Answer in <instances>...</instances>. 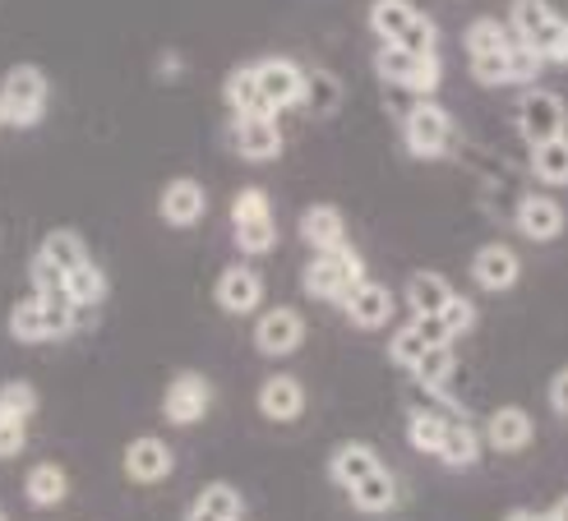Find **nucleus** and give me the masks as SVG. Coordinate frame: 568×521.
<instances>
[{
  "mask_svg": "<svg viewBox=\"0 0 568 521\" xmlns=\"http://www.w3.org/2000/svg\"><path fill=\"white\" fill-rule=\"evenodd\" d=\"M365 23H371V33L384 47L416 51V55H439V28H435V19H425L412 0H371Z\"/></svg>",
  "mask_w": 568,
  "mask_h": 521,
  "instance_id": "f257e3e1",
  "label": "nucleus"
},
{
  "mask_svg": "<svg viewBox=\"0 0 568 521\" xmlns=\"http://www.w3.org/2000/svg\"><path fill=\"white\" fill-rule=\"evenodd\" d=\"M79 333V305L65 296H23L10 309V337L23 346H42V341H65Z\"/></svg>",
  "mask_w": 568,
  "mask_h": 521,
  "instance_id": "f03ea898",
  "label": "nucleus"
},
{
  "mask_svg": "<svg viewBox=\"0 0 568 521\" xmlns=\"http://www.w3.org/2000/svg\"><path fill=\"white\" fill-rule=\"evenodd\" d=\"M508 33L527 42L541 61L568 65V19L550 0H514V6H508Z\"/></svg>",
  "mask_w": 568,
  "mask_h": 521,
  "instance_id": "7ed1b4c3",
  "label": "nucleus"
},
{
  "mask_svg": "<svg viewBox=\"0 0 568 521\" xmlns=\"http://www.w3.org/2000/svg\"><path fill=\"white\" fill-rule=\"evenodd\" d=\"M365 282V258L361 249L343 245V249H328V254H315L301 273V286L310 300H324V305H337L343 309V300L356 292V286Z\"/></svg>",
  "mask_w": 568,
  "mask_h": 521,
  "instance_id": "20e7f679",
  "label": "nucleus"
},
{
  "mask_svg": "<svg viewBox=\"0 0 568 521\" xmlns=\"http://www.w3.org/2000/svg\"><path fill=\"white\" fill-rule=\"evenodd\" d=\"M47 98H51V83H47V74L38 65H14L6 79H0V102H6V121L14 130L42 125Z\"/></svg>",
  "mask_w": 568,
  "mask_h": 521,
  "instance_id": "39448f33",
  "label": "nucleus"
},
{
  "mask_svg": "<svg viewBox=\"0 0 568 521\" xmlns=\"http://www.w3.org/2000/svg\"><path fill=\"white\" fill-rule=\"evenodd\" d=\"M375 70L384 83H397L416 98H435L444 83V61L439 55H416V51H397V47H379Z\"/></svg>",
  "mask_w": 568,
  "mask_h": 521,
  "instance_id": "423d86ee",
  "label": "nucleus"
},
{
  "mask_svg": "<svg viewBox=\"0 0 568 521\" xmlns=\"http://www.w3.org/2000/svg\"><path fill=\"white\" fill-rule=\"evenodd\" d=\"M403 139H407L412 157L435 162V157L448 153V143H453V115L435 98H416V106L403 115Z\"/></svg>",
  "mask_w": 568,
  "mask_h": 521,
  "instance_id": "0eeeda50",
  "label": "nucleus"
},
{
  "mask_svg": "<svg viewBox=\"0 0 568 521\" xmlns=\"http://www.w3.org/2000/svg\"><path fill=\"white\" fill-rule=\"evenodd\" d=\"M518 130L531 149H541L550 139H564L568 134V106L559 93H546V89H531L523 93L518 102Z\"/></svg>",
  "mask_w": 568,
  "mask_h": 521,
  "instance_id": "6e6552de",
  "label": "nucleus"
},
{
  "mask_svg": "<svg viewBox=\"0 0 568 521\" xmlns=\"http://www.w3.org/2000/svg\"><path fill=\"white\" fill-rule=\"evenodd\" d=\"M209 407H213V384L204 379V374H194V369L176 374V379L166 384V392H162V420L176 425V429L199 425L209 416Z\"/></svg>",
  "mask_w": 568,
  "mask_h": 521,
  "instance_id": "1a4fd4ad",
  "label": "nucleus"
},
{
  "mask_svg": "<svg viewBox=\"0 0 568 521\" xmlns=\"http://www.w3.org/2000/svg\"><path fill=\"white\" fill-rule=\"evenodd\" d=\"M301 341H305V318H301V309L277 305V309H264L260 324H254V351L268 356V360H282V356L301 351Z\"/></svg>",
  "mask_w": 568,
  "mask_h": 521,
  "instance_id": "9d476101",
  "label": "nucleus"
},
{
  "mask_svg": "<svg viewBox=\"0 0 568 521\" xmlns=\"http://www.w3.org/2000/svg\"><path fill=\"white\" fill-rule=\"evenodd\" d=\"M254 79H260V93L273 106V115L287 111V106H301V98H305V70L296 61H287V55H264V61H254Z\"/></svg>",
  "mask_w": 568,
  "mask_h": 521,
  "instance_id": "9b49d317",
  "label": "nucleus"
},
{
  "mask_svg": "<svg viewBox=\"0 0 568 521\" xmlns=\"http://www.w3.org/2000/svg\"><path fill=\"white\" fill-rule=\"evenodd\" d=\"M121 467L134 484H162L166 476L176 471V452L166 448L158 433H139V439L125 443V457H121Z\"/></svg>",
  "mask_w": 568,
  "mask_h": 521,
  "instance_id": "f8f14e48",
  "label": "nucleus"
},
{
  "mask_svg": "<svg viewBox=\"0 0 568 521\" xmlns=\"http://www.w3.org/2000/svg\"><path fill=\"white\" fill-rule=\"evenodd\" d=\"M232 149L245 162H273L282 153V130H277V115H232Z\"/></svg>",
  "mask_w": 568,
  "mask_h": 521,
  "instance_id": "ddd939ff",
  "label": "nucleus"
},
{
  "mask_svg": "<svg viewBox=\"0 0 568 521\" xmlns=\"http://www.w3.org/2000/svg\"><path fill=\"white\" fill-rule=\"evenodd\" d=\"M158 213H162L166 226L190 231V226L204 222V213H209V190L199 185L194 176L166 181V185H162V198H158Z\"/></svg>",
  "mask_w": 568,
  "mask_h": 521,
  "instance_id": "4468645a",
  "label": "nucleus"
},
{
  "mask_svg": "<svg viewBox=\"0 0 568 521\" xmlns=\"http://www.w3.org/2000/svg\"><path fill=\"white\" fill-rule=\"evenodd\" d=\"M514 226L523 231L527 241L550 245V241L564 236L568 213H564L559 198H550V194H523V204H518V213H514Z\"/></svg>",
  "mask_w": 568,
  "mask_h": 521,
  "instance_id": "2eb2a0df",
  "label": "nucleus"
},
{
  "mask_svg": "<svg viewBox=\"0 0 568 521\" xmlns=\"http://www.w3.org/2000/svg\"><path fill=\"white\" fill-rule=\"evenodd\" d=\"M471 277L480 292H508V286H518V277H523V258L508 245L490 241L471 254Z\"/></svg>",
  "mask_w": 568,
  "mask_h": 521,
  "instance_id": "dca6fc26",
  "label": "nucleus"
},
{
  "mask_svg": "<svg viewBox=\"0 0 568 521\" xmlns=\"http://www.w3.org/2000/svg\"><path fill=\"white\" fill-rule=\"evenodd\" d=\"M393 309H397V300H393V292L384 282H371L365 277L356 292L343 300V314L352 318V328H361V333H375V328H388V318H393Z\"/></svg>",
  "mask_w": 568,
  "mask_h": 521,
  "instance_id": "f3484780",
  "label": "nucleus"
},
{
  "mask_svg": "<svg viewBox=\"0 0 568 521\" xmlns=\"http://www.w3.org/2000/svg\"><path fill=\"white\" fill-rule=\"evenodd\" d=\"M213 300H217L226 314H254V309L264 305V277L254 273L250 264H232V268H222Z\"/></svg>",
  "mask_w": 568,
  "mask_h": 521,
  "instance_id": "a211bd4d",
  "label": "nucleus"
},
{
  "mask_svg": "<svg viewBox=\"0 0 568 521\" xmlns=\"http://www.w3.org/2000/svg\"><path fill=\"white\" fill-rule=\"evenodd\" d=\"M260 416L273 420V425H296L305 416V388L301 379H292V374H273V379H264L260 388Z\"/></svg>",
  "mask_w": 568,
  "mask_h": 521,
  "instance_id": "6ab92c4d",
  "label": "nucleus"
},
{
  "mask_svg": "<svg viewBox=\"0 0 568 521\" xmlns=\"http://www.w3.org/2000/svg\"><path fill=\"white\" fill-rule=\"evenodd\" d=\"M296 226H301V241L315 249V254H328V249L352 245V241H347V217H343V208H333V204H310Z\"/></svg>",
  "mask_w": 568,
  "mask_h": 521,
  "instance_id": "aec40b11",
  "label": "nucleus"
},
{
  "mask_svg": "<svg viewBox=\"0 0 568 521\" xmlns=\"http://www.w3.org/2000/svg\"><path fill=\"white\" fill-rule=\"evenodd\" d=\"M375 471H384V461L371 443H337L333 457H328V480L337 489H356L365 476H375Z\"/></svg>",
  "mask_w": 568,
  "mask_h": 521,
  "instance_id": "412c9836",
  "label": "nucleus"
},
{
  "mask_svg": "<svg viewBox=\"0 0 568 521\" xmlns=\"http://www.w3.org/2000/svg\"><path fill=\"white\" fill-rule=\"evenodd\" d=\"M531 439H536V420H531L523 407H499V411H490V420H486V443H490L495 452H523V448H531Z\"/></svg>",
  "mask_w": 568,
  "mask_h": 521,
  "instance_id": "4be33fe9",
  "label": "nucleus"
},
{
  "mask_svg": "<svg viewBox=\"0 0 568 521\" xmlns=\"http://www.w3.org/2000/svg\"><path fill=\"white\" fill-rule=\"evenodd\" d=\"M453 296H458V292L448 286L444 273H412L407 277V292H403V300L412 305V318H439Z\"/></svg>",
  "mask_w": 568,
  "mask_h": 521,
  "instance_id": "5701e85b",
  "label": "nucleus"
},
{
  "mask_svg": "<svg viewBox=\"0 0 568 521\" xmlns=\"http://www.w3.org/2000/svg\"><path fill=\"white\" fill-rule=\"evenodd\" d=\"M435 457L444 461V467H453V471L476 467V461H480V433L467 420H444V439H439Z\"/></svg>",
  "mask_w": 568,
  "mask_h": 521,
  "instance_id": "b1692460",
  "label": "nucleus"
},
{
  "mask_svg": "<svg viewBox=\"0 0 568 521\" xmlns=\"http://www.w3.org/2000/svg\"><path fill=\"white\" fill-rule=\"evenodd\" d=\"M65 494H70V476L55 461H38L23 480V499L33 508H55V503H65Z\"/></svg>",
  "mask_w": 568,
  "mask_h": 521,
  "instance_id": "393cba45",
  "label": "nucleus"
},
{
  "mask_svg": "<svg viewBox=\"0 0 568 521\" xmlns=\"http://www.w3.org/2000/svg\"><path fill=\"white\" fill-rule=\"evenodd\" d=\"M226 106H232V115H273V106L264 102L260 93V79H254V65H236L232 74H226Z\"/></svg>",
  "mask_w": 568,
  "mask_h": 521,
  "instance_id": "a878e982",
  "label": "nucleus"
},
{
  "mask_svg": "<svg viewBox=\"0 0 568 521\" xmlns=\"http://www.w3.org/2000/svg\"><path fill=\"white\" fill-rule=\"evenodd\" d=\"M245 512V499L236 494L232 484H209L185 512V521H241Z\"/></svg>",
  "mask_w": 568,
  "mask_h": 521,
  "instance_id": "bb28decb",
  "label": "nucleus"
},
{
  "mask_svg": "<svg viewBox=\"0 0 568 521\" xmlns=\"http://www.w3.org/2000/svg\"><path fill=\"white\" fill-rule=\"evenodd\" d=\"M38 254L47 258L51 268H61L65 277H70V273H79L83 264H93V254H89V245H83L79 231H51Z\"/></svg>",
  "mask_w": 568,
  "mask_h": 521,
  "instance_id": "cd10ccee",
  "label": "nucleus"
},
{
  "mask_svg": "<svg viewBox=\"0 0 568 521\" xmlns=\"http://www.w3.org/2000/svg\"><path fill=\"white\" fill-rule=\"evenodd\" d=\"M347 499H352L356 512H388V508L397 503V480H393V471L384 467V471H375V476H365L356 489H347Z\"/></svg>",
  "mask_w": 568,
  "mask_h": 521,
  "instance_id": "c85d7f7f",
  "label": "nucleus"
},
{
  "mask_svg": "<svg viewBox=\"0 0 568 521\" xmlns=\"http://www.w3.org/2000/svg\"><path fill=\"white\" fill-rule=\"evenodd\" d=\"M305 111L315 115H337L343 106V79L328 74V70H305V98H301Z\"/></svg>",
  "mask_w": 568,
  "mask_h": 521,
  "instance_id": "c756f323",
  "label": "nucleus"
},
{
  "mask_svg": "<svg viewBox=\"0 0 568 521\" xmlns=\"http://www.w3.org/2000/svg\"><path fill=\"white\" fill-rule=\"evenodd\" d=\"M531 176L541 185H568V134L531 149Z\"/></svg>",
  "mask_w": 568,
  "mask_h": 521,
  "instance_id": "7c9ffc66",
  "label": "nucleus"
},
{
  "mask_svg": "<svg viewBox=\"0 0 568 521\" xmlns=\"http://www.w3.org/2000/svg\"><path fill=\"white\" fill-rule=\"evenodd\" d=\"M65 292H70V300H74L79 309H98V305L106 300V273H102L98 264H83L79 273L65 277Z\"/></svg>",
  "mask_w": 568,
  "mask_h": 521,
  "instance_id": "2f4dec72",
  "label": "nucleus"
},
{
  "mask_svg": "<svg viewBox=\"0 0 568 521\" xmlns=\"http://www.w3.org/2000/svg\"><path fill=\"white\" fill-rule=\"evenodd\" d=\"M508 23L504 19H490V14H480L467 23V55H490V51H504L508 47Z\"/></svg>",
  "mask_w": 568,
  "mask_h": 521,
  "instance_id": "473e14b6",
  "label": "nucleus"
},
{
  "mask_svg": "<svg viewBox=\"0 0 568 521\" xmlns=\"http://www.w3.org/2000/svg\"><path fill=\"white\" fill-rule=\"evenodd\" d=\"M453 365H458V360H453V341L448 346H430V351L412 365V379H416V388H444Z\"/></svg>",
  "mask_w": 568,
  "mask_h": 521,
  "instance_id": "72a5a7b5",
  "label": "nucleus"
},
{
  "mask_svg": "<svg viewBox=\"0 0 568 521\" xmlns=\"http://www.w3.org/2000/svg\"><path fill=\"white\" fill-rule=\"evenodd\" d=\"M38 411V388L33 384H23V379H10V384H0V416L6 420H33Z\"/></svg>",
  "mask_w": 568,
  "mask_h": 521,
  "instance_id": "f704fd0d",
  "label": "nucleus"
},
{
  "mask_svg": "<svg viewBox=\"0 0 568 521\" xmlns=\"http://www.w3.org/2000/svg\"><path fill=\"white\" fill-rule=\"evenodd\" d=\"M430 351V341H425L420 333H416V324H407V328H397L393 337H388V360L397 365V369H407L412 374V365Z\"/></svg>",
  "mask_w": 568,
  "mask_h": 521,
  "instance_id": "c9c22d12",
  "label": "nucleus"
},
{
  "mask_svg": "<svg viewBox=\"0 0 568 521\" xmlns=\"http://www.w3.org/2000/svg\"><path fill=\"white\" fill-rule=\"evenodd\" d=\"M407 439H412L416 452L435 457V452H439V439H444V420L430 416V411H412V416H407Z\"/></svg>",
  "mask_w": 568,
  "mask_h": 521,
  "instance_id": "e433bc0d",
  "label": "nucleus"
},
{
  "mask_svg": "<svg viewBox=\"0 0 568 521\" xmlns=\"http://www.w3.org/2000/svg\"><path fill=\"white\" fill-rule=\"evenodd\" d=\"M232 236H236V249L241 254L260 258V254H268L277 245V226H273V217L268 222H245V226H232Z\"/></svg>",
  "mask_w": 568,
  "mask_h": 521,
  "instance_id": "4c0bfd02",
  "label": "nucleus"
},
{
  "mask_svg": "<svg viewBox=\"0 0 568 521\" xmlns=\"http://www.w3.org/2000/svg\"><path fill=\"white\" fill-rule=\"evenodd\" d=\"M273 217V204H268V194L264 190H241L232 198V226H245V222H268Z\"/></svg>",
  "mask_w": 568,
  "mask_h": 521,
  "instance_id": "58836bf2",
  "label": "nucleus"
},
{
  "mask_svg": "<svg viewBox=\"0 0 568 521\" xmlns=\"http://www.w3.org/2000/svg\"><path fill=\"white\" fill-rule=\"evenodd\" d=\"M541 55H536L527 42H518V38H508V83H531L536 74H541Z\"/></svg>",
  "mask_w": 568,
  "mask_h": 521,
  "instance_id": "ea45409f",
  "label": "nucleus"
},
{
  "mask_svg": "<svg viewBox=\"0 0 568 521\" xmlns=\"http://www.w3.org/2000/svg\"><path fill=\"white\" fill-rule=\"evenodd\" d=\"M467 61H471V79L486 83V89H504L508 83V47L490 55H467Z\"/></svg>",
  "mask_w": 568,
  "mask_h": 521,
  "instance_id": "a19ab883",
  "label": "nucleus"
},
{
  "mask_svg": "<svg viewBox=\"0 0 568 521\" xmlns=\"http://www.w3.org/2000/svg\"><path fill=\"white\" fill-rule=\"evenodd\" d=\"M439 324H444L448 341H453V337H463V333H471V328H476V305H471V296H453L448 309L439 314Z\"/></svg>",
  "mask_w": 568,
  "mask_h": 521,
  "instance_id": "79ce46f5",
  "label": "nucleus"
},
{
  "mask_svg": "<svg viewBox=\"0 0 568 521\" xmlns=\"http://www.w3.org/2000/svg\"><path fill=\"white\" fill-rule=\"evenodd\" d=\"M23 443H28V425H23V420H6V416H0V461L19 457V452H23Z\"/></svg>",
  "mask_w": 568,
  "mask_h": 521,
  "instance_id": "37998d69",
  "label": "nucleus"
},
{
  "mask_svg": "<svg viewBox=\"0 0 568 521\" xmlns=\"http://www.w3.org/2000/svg\"><path fill=\"white\" fill-rule=\"evenodd\" d=\"M550 407H555L559 416H568V369H559L555 379H550Z\"/></svg>",
  "mask_w": 568,
  "mask_h": 521,
  "instance_id": "c03bdc74",
  "label": "nucleus"
},
{
  "mask_svg": "<svg viewBox=\"0 0 568 521\" xmlns=\"http://www.w3.org/2000/svg\"><path fill=\"white\" fill-rule=\"evenodd\" d=\"M536 517H541V512H531V508H514V512H508L504 521H536Z\"/></svg>",
  "mask_w": 568,
  "mask_h": 521,
  "instance_id": "a18cd8bd",
  "label": "nucleus"
},
{
  "mask_svg": "<svg viewBox=\"0 0 568 521\" xmlns=\"http://www.w3.org/2000/svg\"><path fill=\"white\" fill-rule=\"evenodd\" d=\"M550 517H555V521H568V494H564V499L550 508Z\"/></svg>",
  "mask_w": 568,
  "mask_h": 521,
  "instance_id": "49530a36",
  "label": "nucleus"
},
{
  "mask_svg": "<svg viewBox=\"0 0 568 521\" xmlns=\"http://www.w3.org/2000/svg\"><path fill=\"white\" fill-rule=\"evenodd\" d=\"M6 125H10V121H6V102H0V130H6Z\"/></svg>",
  "mask_w": 568,
  "mask_h": 521,
  "instance_id": "de8ad7c7",
  "label": "nucleus"
},
{
  "mask_svg": "<svg viewBox=\"0 0 568 521\" xmlns=\"http://www.w3.org/2000/svg\"><path fill=\"white\" fill-rule=\"evenodd\" d=\"M536 521H555V517H550V512H541V517H536Z\"/></svg>",
  "mask_w": 568,
  "mask_h": 521,
  "instance_id": "09e8293b",
  "label": "nucleus"
},
{
  "mask_svg": "<svg viewBox=\"0 0 568 521\" xmlns=\"http://www.w3.org/2000/svg\"><path fill=\"white\" fill-rule=\"evenodd\" d=\"M0 521H10V517H6V508H0Z\"/></svg>",
  "mask_w": 568,
  "mask_h": 521,
  "instance_id": "8fccbe9b",
  "label": "nucleus"
}]
</instances>
